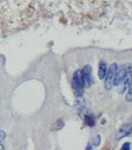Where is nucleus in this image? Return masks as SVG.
I'll return each mask as SVG.
<instances>
[{
    "instance_id": "nucleus-1",
    "label": "nucleus",
    "mask_w": 132,
    "mask_h": 150,
    "mask_svg": "<svg viewBox=\"0 0 132 150\" xmlns=\"http://www.w3.org/2000/svg\"><path fill=\"white\" fill-rule=\"evenodd\" d=\"M72 86H73L75 94H76L78 97H82L83 94L84 83H83V74H82L81 69H78L74 72L73 78H72Z\"/></svg>"
},
{
    "instance_id": "nucleus-2",
    "label": "nucleus",
    "mask_w": 132,
    "mask_h": 150,
    "mask_svg": "<svg viewBox=\"0 0 132 150\" xmlns=\"http://www.w3.org/2000/svg\"><path fill=\"white\" fill-rule=\"evenodd\" d=\"M117 69H118V65L116 63H112L109 69H108L107 74L105 76V83H104V86L107 90H110L112 87L114 86V77Z\"/></svg>"
},
{
    "instance_id": "nucleus-3",
    "label": "nucleus",
    "mask_w": 132,
    "mask_h": 150,
    "mask_svg": "<svg viewBox=\"0 0 132 150\" xmlns=\"http://www.w3.org/2000/svg\"><path fill=\"white\" fill-rule=\"evenodd\" d=\"M131 70H132L131 66H128V65H125L123 67H121L120 69H117L115 77H114V86H119V84L125 80V78L128 76V74Z\"/></svg>"
},
{
    "instance_id": "nucleus-4",
    "label": "nucleus",
    "mask_w": 132,
    "mask_h": 150,
    "mask_svg": "<svg viewBox=\"0 0 132 150\" xmlns=\"http://www.w3.org/2000/svg\"><path fill=\"white\" fill-rule=\"evenodd\" d=\"M82 74H83V83L85 87H90L93 83V76H92V68L91 66L86 65L84 66L83 70H82Z\"/></svg>"
},
{
    "instance_id": "nucleus-5",
    "label": "nucleus",
    "mask_w": 132,
    "mask_h": 150,
    "mask_svg": "<svg viewBox=\"0 0 132 150\" xmlns=\"http://www.w3.org/2000/svg\"><path fill=\"white\" fill-rule=\"evenodd\" d=\"M132 128V125L130 124H126V125H123L120 128V129L118 130V132L116 134V139L117 140H120L122 138L126 137V136H128L130 132V129Z\"/></svg>"
},
{
    "instance_id": "nucleus-6",
    "label": "nucleus",
    "mask_w": 132,
    "mask_h": 150,
    "mask_svg": "<svg viewBox=\"0 0 132 150\" xmlns=\"http://www.w3.org/2000/svg\"><path fill=\"white\" fill-rule=\"evenodd\" d=\"M107 74V64L104 61H100L98 65V78L100 80L104 79Z\"/></svg>"
},
{
    "instance_id": "nucleus-7",
    "label": "nucleus",
    "mask_w": 132,
    "mask_h": 150,
    "mask_svg": "<svg viewBox=\"0 0 132 150\" xmlns=\"http://www.w3.org/2000/svg\"><path fill=\"white\" fill-rule=\"evenodd\" d=\"M126 101H132V87L129 86L128 89V92L126 94Z\"/></svg>"
},
{
    "instance_id": "nucleus-8",
    "label": "nucleus",
    "mask_w": 132,
    "mask_h": 150,
    "mask_svg": "<svg viewBox=\"0 0 132 150\" xmlns=\"http://www.w3.org/2000/svg\"><path fill=\"white\" fill-rule=\"evenodd\" d=\"M85 121H86V123L89 125V126H93L94 125V123H95V122H94V119H93V117L92 116H86V119H85Z\"/></svg>"
},
{
    "instance_id": "nucleus-9",
    "label": "nucleus",
    "mask_w": 132,
    "mask_h": 150,
    "mask_svg": "<svg viewBox=\"0 0 132 150\" xmlns=\"http://www.w3.org/2000/svg\"><path fill=\"white\" fill-rule=\"evenodd\" d=\"M120 150H130V143H125L123 145H122V147Z\"/></svg>"
},
{
    "instance_id": "nucleus-10",
    "label": "nucleus",
    "mask_w": 132,
    "mask_h": 150,
    "mask_svg": "<svg viewBox=\"0 0 132 150\" xmlns=\"http://www.w3.org/2000/svg\"><path fill=\"white\" fill-rule=\"evenodd\" d=\"M6 138V132L3 130H0V144H2V142Z\"/></svg>"
},
{
    "instance_id": "nucleus-11",
    "label": "nucleus",
    "mask_w": 132,
    "mask_h": 150,
    "mask_svg": "<svg viewBox=\"0 0 132 150\" xmlns=\"http://www.w3.org/2000/svg\"><path fill=\"white\" fill-rule=\"evenodd\" d=\"M84 150H92V145H91L90 144H87V146H86V148L84 149Z\"/></svg>"
},
{
    "instance_id": "nucleus-12",
    "label": "nucleus",
    "mask_w": 132,
    "mask_h": 150,
    "mask_svg": "<svg viewBox=\"0 0 132 150\" xmlns=\"http://www.w3.org/2000/svg\"><path fill=\"white\" fill-rule=\"evenodd\" d=\"M0 150H4V146L2 144H0Z\"/></svg>"
},
{
    "instance_id": "nucleus-13",
    "label": "nucleus",
    "mask_w": 132,
    "mask_h": 150,
    "mask_svg": "<svg viewBox=\"0 0 132 150\" xmlns=\"http://www.w3.org/2000/svg\"><path fill=\"white\" fill-rule=\"evenodd\" d=\"M128 135H129V136H132V128H131V129H130V132H129Z\"/></svg>"
},
{
    "instance_id": "nucleus-14",
    "label": "nucleus",
    "mask_w": 132,
    "mask_h": 150,
    "mask_svg": "<svg viewBox=\"0 0 132 150\" xmlns=\"http://www.w3.org/2000/svg\"><path fill=\"white\" fill-rule=\"evenodd\" d=\"M131 86V87H132V83H131V86Z\"/></svg>"
}]
</instances>
